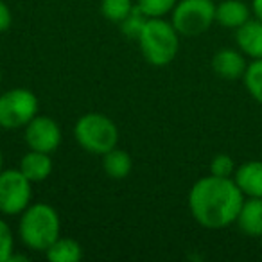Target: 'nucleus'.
Returning a JSON list of instances; mask_svg holds the SVG:
<instances>
[{
	"label": "nucleus",
	"mask_w": 262,
	"mask_h": 262,
	"mask_svg": "<svg viewBox=\"0 0 262 262\" xmlns=\"http://www.w3.org/2000/svg\"><path fill=\"white\" fill-rule=\"evenodd\" d=\"M246 67V56L239 49H221L212 58V70L215 72V76L226 81L243 79Z\"/></svg>",
	"instance_id": "9"
},
{
	"label": "nucleus",
	"mask_w": 262,
	"mask_h": 262,
	"mask_svg": "<svg viewBox=\"0 0 262 262\" xmlns=\"http://www.w3.org/2000/svg\"><path fill=\"white\" fill-rule=\"evenodd\" d=\"M20 171L27 180H31L33 183L45 182L49 176L52 174L54 169V162H52L51 155L41 153V151L29 149L20 160Z\"/></svg>",
	"instance_id": "13"
},
{
	"label": "nucleus",
	"mask_w": 262,
	"mask_h": 262,
	"mask_svg": "<svg viewBox=\"0 0 262 262\" xmlns=\"http://www.w3.org/2000/svg\"><path fill=\"white\" fill-rule=\"evenodd\" d=\"M74 139L90 155H104L119 144V127L108 115L99 112L84 113L74 126Z\"/></svg>",
	"instance_id": "4"
},
{
	"label": "nucleus",
	"mask_w": 262,
	"mask_h": 262,
	"mask_svg": "<svg viewBox=\"0 0 262 262\" xmlns=\"http://www.w3.org/2000/svg\"><path fill=\"white\" fill-rule=\"evenodd\" d=\"M244 194L233 178L208 174L189 190V210L194 221L208 230H221L237 221Z\"/></svg>",
	"instance_id": "1"
},
{
	"label": "nucleus",
	"mask_w": 262,
	"mask_h": 262,
	"mask_svg": "<svg viewBox=\"0 0 262 262\" xmlns=\"http://www.w3.org/2000/svg\"><path fill=\"white\" fill-rule=\"evenodd\" d=\"M18 235L24 246L33 251H47V248L61 235V219L52 205L31 203L20 214Z\"/></svg>",
	"instance_id": "2"
},
{
	"label": "nucleus",
	"mask_w": 262,
	"mask_h": 262,
	"mask_svg": "<svg viewBox=\"0 0 262 262\" xmlns=\"http://www.w3.org/2000/svg\"><path fill=\"white\" fill-rule=\"evenodd\" d=\"M135 9L133 0H101V13L108 22L120 24Z\"/></svg>",
	"instance_id": "18"
},
{
	"label": "nucleus",
	"mask_w": 262,
	"mask_h": 262,
	"mask_svg": "<svg viewBox=\"0 0 262 262\" xmlns=\"http://www.w3.org/2000/svg\"><path fill=\"white\" fill-rule=\"evenodd\" d=\"M33 200V182L20 169L0 171V214L20 215Z\"/></svg>",
	"instance_id": "7"
},
{
	"label": "nucleus",
	"mask_w": 262,
	"mask_h": 262,
	"mask_svg": "<svg viewBox=\"0 0 262 262\" xmlns=\"http://www.w3.org/2000/svg\"><path fill=\"white\" fill-rule=\"evenodd\" d=\"M251 13L255 18L262 20V0H251Z\"/></svg>",
	"instance_id": "24"
},
{
	"label": "nucleus",
	"mask_w": 262,
	"mask_h": 262,
	"mask_svg": "<svg viewBox=\"0 0 262 262\" xmlns=\"http://www.w3.org/2000/svg\"><path fill=\"white\" fill-rule=\"evenodd\" d=\"M251 18V8L243 0H223L215 4V24L226 29L241 27Z\"/></svg>",
	"instance_id": "12"
},
{
	"label": "nucleus",
	"mask_w": 262,
	"mask_h": 262,
	"mask_svg": "<svg viewBox=\"0 0 262 262\" xmlns=\"http://www.w3.org/2000/svg\"><path fill=\"white\" fill-rule=\"evenodd\" d=\"M237 49L250 59L262 58V20L250 18L235 29Z\"/></svg>",
	"instance_id": "10"
},
{
	"label": "nucleus",
	"mask_w": 262,
	"mask_h": 262,
	"mask_svg": "<svg viewBox=\"0 0 262 262\" xmlns=\"http://www.w3.org/2000/svg\"><path fill=\"white\" fill-rule=\"evenodd\" d=\"M235 223L244 235L262 237V198L244 200Z\"/></svg>",
	"instance_id": "14"
},
{
	"label": "nucleus",
	"mask_w": 262,
	"mask_h": 262,
	"mask_svg": "<svg viewBox=\"0 0 262 262\" xmlns=\"http://www.w3.org/2000/svg\"><path fill=\"white\" fill-rule=\"evenodd\" d=\"M214 22L215 4L212 0H178L171 11V24L180 36H201Z\"/></svg>",
	"instance_id": "5"
},
{
	"label": "nucleus",
	"mask_w": 262,
	"mask_h": 262,
	"mask_svg": "<svg viewBox=\"0 0 262 262\" xmlns=\"http://www.w3.org/2000/svg\"><path fill=\"white\" fill-rule=\"evenodd\" d=\"M178 0H137V8L147 16V18H164L171 15Z\"/></svg>",
	"instance_id": "19"
},
{
	"label": "nucleus",
	"mask_w": 262,
	"mask_h": 262,
	"mask_svg": "<svg viewBox=\"0 0 262 262\" xmlns=\"http://www.w3.org/2000/svg\"><path fill=\"white\" fill-rule=\"evenodd\" d=\"M11 24H13L11 8L6 4L4 0H0V33H6L11 27Z\"/></svg>",
	"instance_id": "23"
},
{
	"label": "nucleus",
	"mask_w": 262,
	"mask_h": 262,
	"mask_svg": "<svg viewBox=\"0 0 262 262\" xmlns=\"http://www.w3.org/2000/svg\"><path fill=\"white\" fill-rule=\"evenodd\" d=\"M140 52L153 67H167L180 51V33L165 18H147L139 36Z\"/></svg>",
	"instance_id": "3"
},
{
	"label": "nucleus",
	"mask_w": 262,
	"mask_h": 262,
	"mask_svg": "<svg viewBox=\"0 0 262 262\" xmlns=\"http://www.w3.org/2000/svg\"><path fill=\"white\" fill-rule=\"evenodd\" d=\"M146 22H147V16L135 6V9H133V11H131L129 15H127L126 18L119 24V26H120V31H122V34L126 38H129V40H139L144 26H146Z\"/></svg>",
	"instance_id": "20"
},
{
	"label": "nucleus",
	"mask_w": 262,
	"mask_h": 262,
	"mask_svg": "<svg viewBox=\"0 0 262 262\" xmlns=\"http://www.w3.org/2000/svg\"><path fill=\"white\" fill-rule=\"evenodd\" d=\"M233 182L244 198H262V162L250 160L235 169Z\"/></svg>",
	"instance_id": "11"
},
{
	"label": "nucleus",
	"mask_w": 262,
	"mask_h": 262,
	"mask_svg": "<svg viewBox=\"0 0 262 262\" xmlns=\"http://www.w3.org/2000/svg\"><path fill=\"white\" fill-rule=\"evenodd\" d=\"M24 129H26L24 131V140H26L29 149L52 155L61 146V127L52 117L38 113Z\"/></svg>",
	"instance_id": "8"
},
{
	"label": "nucleus",
	"mask_w": 262,
	"mask_h": 262,
	"mask_svg": "<svg viewBox=\"0 0 262 262\" xmlns=\"http://www.w3.org/2000/svg\"><path fill=\"white\" fill-rule=\"evenodd\" d=\"M51 262H79L83 258V248L76 239L59 235L45 251Z\"/></svg>",
	"instance_id": "16"
},
{
	"label": "nucleus",
	"mask_w": 262,
	"mask_h": 262,
	"mask_svg": "<svg viewBox=\"0 0 262 262\" xmlns=\"http://www.w3.org/2000/svg\"><path fill=\"white\" fill-rule=\"evenodd\" d=\"M0 86H2V70H0Z\"/></svg>",
	"instance_id": "26"
},
{
	"label": "nucleus",
	"mask_w": 262,
	"mask_h": 262,
	"mask_svg": "<svg viewBox=\"0 0 262 262\" xmlns=\"http://www.w3.org/2000/svg\"><path fill=\"white\" fill-rule=\"evenodd\" d=\"M40 112L36 94L27 88H11L0 92V127L20 129L26 127Z\"/></svg>",
	"instance_id": "6"
},
{
	"label": "nucleus",
	"mask_w": 262,
	"mask_h": 262,
	"mask_svg": "<svg viewBox=\"0 0 262 262\" xmlns=\"http://www.w3.org/2000/svg\"><path fill=\"white\" fill-rule=\"evenodd\" d=\"M4 169V155H2V151H0V171Z\"/></svg>",
	"instance_id": "25"
},
{
	"label": "nucleus",
	"mask_w": 262,
	"mask_h": 262,
	"mask_svg": "<svg viewBox=\"0 0 262 262\" xmlns=\"http://www.w3.org/2000/svg\"><path fill=\"white\" fill-rule=\"evenodd\" d=\"M133 158L127 151L113 147L108 153L102 155V171L112 180H124L131 174Z\"/></svg>",
	"instance_id": "15"
},
{
	"label": "nucleus",
	"mask_w": 262,
	"mask_h": 262,
	"mask_svg": "<svg viewBox=\"0 0 262 262\" xmlns=\"http://www.w3.org/2000/svg\"><path fill=\"white\" fill-rule=\"evenodd\" d=\"M243 83L246 86L248 94L262 104V58L251 59L246 67V72L243 76Z\"/></svg>",
	"instance_id": "17"
},
{
	"label": "nucleus",
	"mask_w": 262,
	"mask_h": 262,
	"mask_svg": "<svg viewBox=\"0 0 262 262\" xmlns=\"http://www.w3.org/2000/svg\"><path fill=\"white\" fill-rule=\"evenodd\" d=\"M13 253H15V237L8 223L0 219V262H9Z\"/></svg>",
	"instance_id": "22"
},
{
	"label": "nucleus",
	"mask_w": 262,
	"mask_h": 262,
	"mask_svg": "<svg viewBox=\"0 0 262 262\" xmlns=\"http://www.w3.org/2000/svg\"><path fill=\"white\" fill-rule=\"evenodd\" d=\"M235 169V162L230 155L219 153L210 160V174L219 176V178H233Z\"/></svg>",
	"instance_id": "21"
}]
</instances>
